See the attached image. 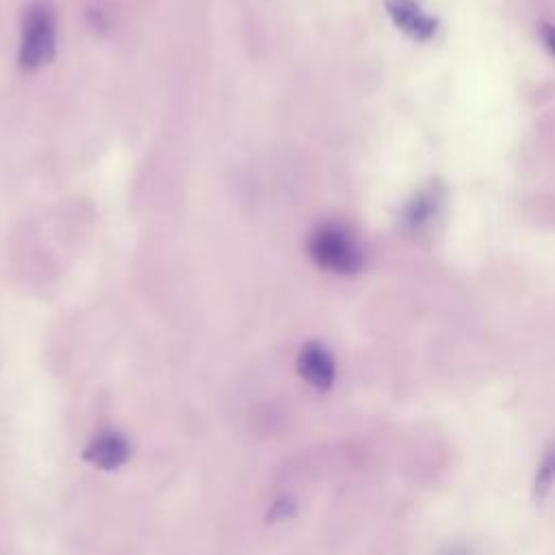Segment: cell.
Here are the masks:
<instances>
[{"label":"cell","instance_id":"2","mask_svg":"<svg viewBox=\"0 0 555 555\" xmlns=\"http://www.w3.org/2000/svg\"><path fill=\"white\" fill-rule=\"evenodd\" d=\"M57 55V18L55 9L46 0L31 3L22 14L20 53L18 61L24 72H35Z\"/></svg>","mask_w":555,"mask_h":555},{"label":"cell","instance_id":"4","mask_svg":"<svg viewBox=\"0 0 555 555\" xmlns=\"http://www.w3.org/2000/svg\"><path fill=\"white\" fill-rule=\"evenodd\" d=\"M386 14L395 27L415 42H430L438 31V20L425 14L415 0H386Z\"/></svg>","mask_w":555,"mask_h":555},{"label":"cell","instance_id":"1","mask_svg":"<svg viewBox=\"0 0 555 555\" xmlns=\"http://www.w3.org/2000/svg\"><path fill=\"white\" fill-rule=\"evenodd\" d=\"M308 256L321 269L339 276H354L365 265V254L356 237L343 224H319L308 237Z\"/></svg>","mask_w":555,"mask_h":555},{"label":"cell","instance_id":"3","mask_svg":"<svg viewBox=\"0 0 555 555\" xmlns=\"http://www.w3.org/2000/svg\"><path fill=\"white\" fill-rule=\"evenodd\" d=\"M298 371L302 380L317 391H328L337 380V363L324 343H306L298 356Z\"/></svg>","mask_w":555,"mask_h":555},{"label":"cell","instance_id":"6","mask_svg":"<svg viewBox=\"0 0 555 555\" xmlns=\"http://www.w3.org/2000/svg\"><path fill=\"white\" fill-rule=\"evenodd\" d=\"M434 209H436V196L432 191H423L408 204L404 222L410 228H421L425 222H430L434 215Z\"/></svg>","mask_w":555,"mask_h":555},{"label":"cell","instance_id":"8","mask_svg":"<svg viewBox=\"0 0 555 555\" xmlns=\"http://www.w3.org/2000/svg\"><path fill=\"white\" fill-rule=\"evenodd\" d=\"M540 37L545 46L551 50V55L555 57V27L553 24H540Z\"/></svg>","mask_w":555,"mask_h":555},{"label":"cell","instance_id":"7","mask_svg":"<svg viewBox=\"0 0 555 555\" xmlns=\"http://www.w3.org/2000/svg\"><path fill=\"white\" fill-rule=\"evenodd\" d=\"M553 486H555V443L545 451V456H542L538 464L536 482H534L536 497H545Z\"/></svg>","mask_w":555,"mask_h":555},{"label":"cell","instance_id":"5","mask_svg":"<svg viewBox=\"0 0 555 555\" xmlns=\"http://www.w3.org/2000/svg\"><path fill=\"white\" fill-rule=\"evenodd\" d=\"M85 458L102 471L120 469L131 458V445L118 432H100L85 449Z\"/></svg>","mask_w":555,"mask_h":555}]
</instances>
